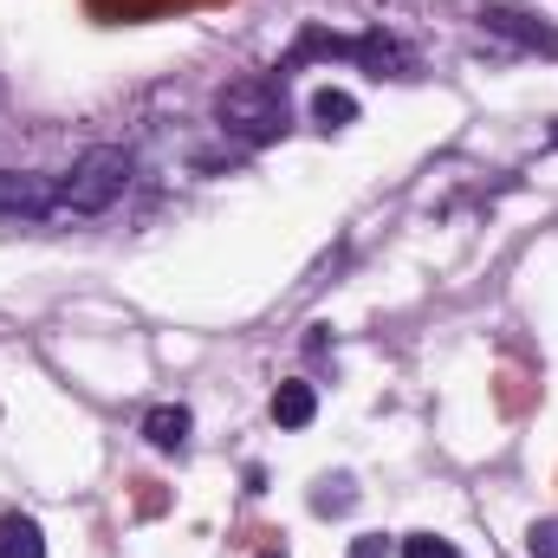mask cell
I'll use <instances>...</instances> for the list:
<instances>
[{
    "instance_id": "obj_1",
    "label": "cell",
    "mask_w": 558,
    "mask_h": 558,
    "mask_svg": "<svg viewBox=\"0 0 558 558\" xmlns=\"http://www.w3.org/2000/svg\"><path fill=\"white\" fill-rule=\"evenodd\" d=\"M124 189H131V149L98 143V149H85V156L72 162V175H59V221L105 215Z\"/></svg>"
},
{
    "instance_id": "obj_2",
    "label": "cell",
    "mask_w": 558,
    "mask_h": 558,
    "mask_svg": "<svg viewBox=\"0 0 558 558\" xmlns=\"http://www.w3.org/2000/svg\"><path fill=\"white\" fill-rule=\"evenodd\" d=\"M215 118H221L228 137H241V143H279L286 124H292V111H286V78H234V85H221Z\"/></svg>"
},
{
    "instance_id": "obj_3",
    "label": "cell",
    "mask_w": 558,
    "mask_h": 558,
    "mask_svg": "<svg viewBox=\"0 0 558 558\" xmlns=\"http://www.w3.org/2000/svg\"><path fill=\"white\" fill-rule=\"evenodd\" d=\"M0 221H59V175L0 169Z\"/></svg>"
},
{
    "instance_id": "obj_4",
    "label": "cell",
    "mask_w": 558,
    "mask_h": 558,
    "mask_svg": "<svg viewBox=\"0 0 558 558\" xmlns=\"http://www.w3.org/2000/svg\"><path fill=\"white\" fill-rule=\"evenodd\" d=\"M481 26H487L494 39L520 46V52H546V59H558V26H546V20H539V13H526V7L487 0V7H481Z\"/></svg>"
},
{
    "instance_id": "obj_5",
    "label": "cell",
    "mask_w": 558,
    "mask_h": 558,
    "mask_svg": "<svg viewBox=\"0 0 558 558\" xmlns=\"http://www.w3.org/2000/svg\"><path fill=\"white\" fill-rule=\"evenodd\" d=\"M189 428H195V422H189L182 403H162V410H149V416H143L149 448H162V454H182V448H189Z\"/></svg>"
},
{
    "instance_id": "obj_6",
    "label": "cell",
    "mask_w": 558,
    "mask_h": 558,
    "mask_svg": "<svg viewBox=\"0 0 558 558\" xmlns=\"http://www.w3.org/2000/svg\"><path fill=\"white\" fill-rule=\"evenodd\" d=\"M312 416H318V390H312V384L292 377V384H279L274 390V422L279 428H305Z\"/></svg>"
},
{
    "instance_id": "obj_7",
    "label": "cell",
    "mask_w": 558,
    "mask_h": 558,
    "mask_svg": "<svg viewBox=\"0 0 558 558\" xmlns=\"http://www.w3.org/2000/svg\"><path fill=\"white\" fill-rule=\"evenodd\" d=\"M0 553L7 558H46V533H39V520L13 513V520L0 526Z\"/></svg>"
},
{
    "instance_id": "obj_8",
    "label": "cell",
    "mask_w": 558,
    "mask_h": 558,
    "mask_svg": "<svg viewBox=\"0 0 558 558\" xmlns=\"http://www.w3.org/2000/svg\"><path fill=\"white\" fill-rule=\"evenodd\" d=\"M312 118H318L325 131H344V124L357 118V98L338 92V85H325V92H312Z\"/></svg>"
},
{
    "instance_id": "obj_9",
    "label": "cell",
    "mask_w": 558,
    "mask_h": 558,
    "mask_svg": "<svg viewBox=\"0 0 558 558\" xmlns=\"http://www.w3.org/2000/svg\"><path fill=\"white\" fill-rule=\"evenodd\" d=\"M351 507H357V487H351V481H318L312 513H325V520H331V513H351Z\"/></svg>"
},
{
    "instance_id": "obj_10",
    "label": "cell",
    "mask_w": 558,
    "mask_h": 558,
    "mask_svg": "<svg viewBox=\"0 0 558 558\" xmlns=\"http://www.w3.org/2000/svg\"><path fill=\"white\" fill-rule=\"evenodd\" d=\"M403 558H454V546H448L441 533H410V539H403Z\"/></svg>"
},
{
    "instance_id": "obj_11",
    "label": "cell",
    "mask_w": 558,
    "mask_h": 558,
    "mask_svg": "<svg viewBox=\"0 0 558 558\" xmlns=\"http://www.w3.org/2000/svg\"><path fill=\"white\" fill-rule=\"evenodd\" d=\"M526 553L533 558H558V526L553 520H533V526H526Z\"/></svg>"
},
{
    "instance_id": "obj_12",
    "label": "cell",
    "mask_w": 558,
    "mask_h": 558,
    "mask_svg": "<svg viewBox=\"0 0 558 558\" xmlns=\"http://www.w3.org/2000/svg\"><path fill=\"white\" fill-rule=\"evenodd\" d=\"M390 553V539L384 533H364V539H351V558H384Z\"/></svg>"
},
{
    "instance_id": "obj_13",
    "label": "cell",
    "mask_w": 558,
    "mask_h": 558,
    "mask_svg": "<svg viewBox=\"0 0 558 558\" xmlns=\"http://www.w3.org/2000/svg\"><path fill=\"white\" fill-rule=\"evenodd\" d=\"M260 558H286V553H279V546H274V553H260Z\"/></svg>"
},
{
    "instance_id": "obj_14",
    "label": "cell",
    "mask_w": 558,
    "mask_h": 558,
    "mask_svg": "<svg viewBox=\"0 0 558 558\" xmlns=\"http://www.w3.org/2000/svg\"><path fill=\"white\" fill-rule=\"evenodd\" d=\"M0 558H7V553H0Z\"/></svg>"
}]
</instances>
